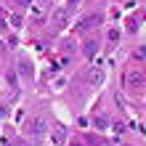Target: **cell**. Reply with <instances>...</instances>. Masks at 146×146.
Returning a JSON list of instances; mask_svg holds the SVG:
<instances>
[{
    "label": "cell",
    "instance_id": "4fadbf2b",
    "mask_svg": "<svg viewBox=\"0 0 146 146\" xmlns=\"http://www.w3.org/2000/svg\"><path fill=\"white\" fill-rule=\"evenodd\" d=\"M109 40H111V42H117V40H119V32H117V29H111V32H109Z\"/></svg>",
    "mask_w": 146,
    "mask_h": 146
},
{
    "label": "cell",
    "instance_id": "7a4b0ae2",
    "mask_svg": "<svg viewBox=\"0 0 146 146\" xmlns=\"http://www.w3.org/2000/svg\"><path fill=\"white\" fill-rule=\"evenodd\" d=\"M143 88H146V74H143V69L130 66V69L125 72V90L127 93H141Z\"/></svg>",
    "mask_w": 146,
    "mask_h": 146
},
{
    "label": "cell",
    "instance_id": "ac0fdd59",
    "mask_svg": "<svg viewBox=\"0 0 146 146\" xmlns=\"http://www.w3.org/2000/svg\"><path fill=\"white\" fill-rule=\"evenodd\" d=\"M45 3H48V0H45Z\"/></svg>",
    "mask_w": 146,
    "mask_h": 146
},
{
    "label": "cell",
    "instance_id": "8fae6325",
    "mask_svg": "<svg viewBox=\"0 0 146 146\" xmlns=\"http://www.w3.org/2000/svg\"><path fill=\"white\" fill-rule=\"evenodd\" d=\"M13 5H16V8H19V11H24V8H27V5H29V0H13Z\"/></svg>",
    "mask_w": 146,
    "mask_h": 146
},
{
    "label": "cell",
    "instance_id": "277c9868",
    "mask_svg": "<svg viewBox=\"0 0 146 146\" xmlns=\"http://www.w3.org/2000/svg\"><path fill=\"white\" fill-rule=\"evenodd\" d=\"M85 82H88L90 88H98V85L104 82V69H101V66H90V69L85 72Z\"/></svg>",
    "mask_w": 146,
    "mask_h": 146
},
{
    "label": "cell",
    "instance_id": "8992f818",
    "mask_svg": "<svg viewBox=\"0 0 146 146\" xmlns=\"http://www.w3.org/2000/svg\"><path fill=\"white\" fill-rule=\"evenodd\" d=\"M98 48H101V42H98L96 37H90V40H85V42H82V53L88 56V58L96 56V53H98Z\"/></svg>",
    "mask_w": 146,
    "mask_h": 146
},
{
    "label": "cell",
    "instance_id": "ba28073f",
    "mask_svg": "<svg viewBox=\"0 0 146 146\" xmlns=\"http://www.w3.org/2000/svg\"><path fill=\"white\" fill-rule=\"evenodd\" d=\"M93 125H96L98 130H106V127H109V119L104 114H96V117H93Z\"/></svg>",
    "mask_w": 146,
    "mask_h": 146
},
{
    "label": "cell",
    "instance_id": "2e32d148",
    "mask_svg": "<svg viewBox=\"0 0 146 146\" xmlns=\"http://www.w3.org/2000/svg\"><path fill=\"white\" fill-rule=\"evenodd\" d=\"M16 146H27V143H21V141H19V143H16Z\"/></svg>",
    "mask_w": 146,
    "mask_h": 146
},
{
    "label": "cell",
    "instance_id": "6da1fadb",
    "mask_svg": "<svg viewBox=\"0 0 146 146\" xmlns=\"http://www.w3.org/2000/svg\"><path fill=\"white\" fill-rule=\"evenodd\" d=\"M48 127H50V122H48V117H42V114H35V117L27 119V133H29V138L35 141V143L45 138Z\"/></svg>",
    "mask_w": 146,
    "mask_h": 146
},
{
    "label": "cell",
    "instance_id": "52a82bcc",
    "mask_svg": "<svg viewBox=\"0 0 146 146\" xmlns=\"http://www.w3.org/2000/svg\"><path fill=\"white\" fill-rule=\"evenodd\" d=\"M19 72H21L24 80H32V74H35V72H32V64L27 61V58H21V61H19Z\"/></svg>",
    "mask_w": 146,
    "mask_h": 146
},
{
    "label": "cell",
    "instance_id": "3957f363",
    "mask_svg": "<svg viewBox=\"0 0 146 146\" xmlns=\"http://www.w3.org/2000/svg\"><path fill=\"white\" fill-rule=\"evenodd\" d=\"M66 19H69V8H56L53 16H50V27H53V29H64Z\"/></svg>",
    "mask_w": 146,
    "mask_h": 146
},
{
    "label": "cell",
    "instance_id": "9a60e30c",
    "mask_svg": "<svg viewBox=\"0 0 146 146\" xmlns=\"http://www.w3.org/2000/svg\"><path fill=\"white\" fill-rule=\"evenodd\" d=\"M77 3H80V0H69V5H72V8H74V5H77Z\"/></svg>",
    "mask_w": 146,
    "mask_h": 146
},
{
    "label": "cell",
    "instance_id": "5b68a950",
    "mask_svg": "<svg viewBox=\"0 0 146 146\" xmlns=\"http://www.w3.org/2000/svg\"><path fill=\"white\" fill-rule=\"evenodd\" d=\"M101 21H104V16H101V13H88L80 24H77V32H85V29H90V27H98Z\"/></svg>",
    "mask_w": 146,
    "mask_h": 146
},
{
    "label": "cell",
    "instance_id": "e0dca14e",
    "mask_svg": "<svg viewBox=\"0 0 146 146\" xmlns=\"http://www.w3.org/2000/svg\"><path fill=\"white\" fill-rule=\"evenodd\" d=\"M0 53H3V42H0Z\"/></svg>",
    "mask_w": 146,
    "mask_h": 146
},
{
    "label": "cell",
    "instance_id": "5bb4252c",
    "mask_svg": "<svg viewBox=\"0 0 146 146\" xmlns=\"http://www.w3.org/2000/svg\"><path fill=\"white\" fill-rule=\"evenodd\" d=\"M72 146H85V141H74V143H72Z\"/></svg>",
    "mask_w": 146,
    "mask_h": 146
},
{
    "label": "cell",
    "instance_id": "9c48e42d",
    "mask_svg": "<svg viewBox=\"0 0 146 146\" xmlns=\"http://www.w3.org/2000/svg\"><path fill=\"white\" fill-rule=\"evenodd\" d=\"M66 141V127H56L53 130V143H64Z\"/></svg>",
    "mask_w": 146,
    "mask_h": 146
},
{
    "label": "cell",
    "instance_id": "7c38bea8",
    "mask_svg": "<svg viewBox=\"0 0 146 146\" xmlns=\"http://www.w3.org/2000/svg\"><path fill=\"white\" fill-rule=\"evenodd\" d=\"M135 58H138V61H141V58H146V45H141L138 50H135Z\"/></svg>",
    "mask_w": 146,
    "mask_h": 146
},
{
    "label": "cell",
    "instance_id": "30bf717a",
    "mask_svg": "<svg viewBox=\"0 0 146 146\" xmlns=\"http://www.w3.org/2000/svg\"><path fill=\"white\" fill-rule=\"evenodd\" d=\"M11 27H13V29H21V16H19V13L11 19Z\"/></svg>",
    "mask_w": 146,
    "mask_h": 146
}]
</instances>
